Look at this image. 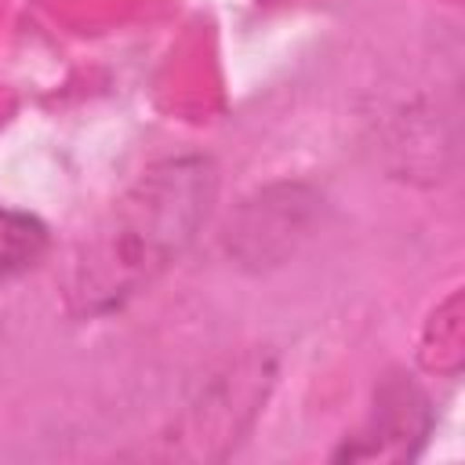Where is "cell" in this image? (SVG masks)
Wrapping results in <instances>:
<instances>
[{
	"label": "cell",
	"instance_id": "6da1fadb",
	"mask_svg": "<svg viewBox=\"0 0 465 465\" xmlns=\"http://www.w3.org/2000/svg\"><path fill=\"white\" fill-rule=\"evenodd\" d=\"M214 196L218 171L207 156L149 167L80 243L69 272V309L76 316H102L145 291L189 251Z\"/></svg>",
	"mask_w": 465,
	"mask_h": 465
},
{
	"label": "cell",
	"instance_id": "7a4b0ae2",
	"mask_svg": "<svg viewBox=\"0 0 465 465\" xmlns=\"http://www.w3.org/2000/svg\"><path fill=\"white\" fill-rule=\"evenodd\" d=\"M272 360L262 352L240 356L222 374H214L171 421L167 432H160V458H189L207 461L229 454L236 440L251 429L254 414L265 403V392L272 385Z\"/></svg>",
	"mask_w": 465,
	"mask_h": 465
},
{
	"label": "cell",
	"instance_id": "3957f363",
	"mask_svg": "<svg viewBox=\"0 0 465 465\" xmlns=\"http://www.w3.org/2000/svg\"><path fill=\"white\" fill-rule=\"evenodd\" d=\"M320 196L305 185H269L240 203L229 222L225 247L247 269L283 265L312 232Z\"/></svg>",
	"mask_w": 465,
	"mask_h": 465
},
{
	"label": "cell",
	"instance_id": "277c9868",
	"mask_svg": "<svg viewBox=\"0 0 465 465\" xmlns=\"http://www.w3.org/2000/svg\"><path fill=\"white\" fill-rule=\"evenodd\" d=\"M429 432V400L425 392L403 378L389 374L378 385L371 429L363 432V447L345 450L349 458H403L411 454L414 440H425Z\"/></svg>",
	"mask_w": 465,
	"mask_h": 465
},
{
	"label": "cell",
	"instance_id": "5b68a950",
	"mask_svg": "<svg viewBox=\"0 0 465 465\" xmlns=\"http://www.w3.org/2000/svg\"><path fill=\"white\" fill-rule=\"evenodd\" d=\"M47 225L25 211L0 207V283L29 272L47 254Z\"/></svg>",
	"mask_w": 465,
	"mask_h": 465
},
{
	"label": "cell",
	"instance_id": "8992f818",
	"mask_svg": "<svg viewBox=\"0 0 465 465\" xmlns=\"http://www.w3.org/2000/svg\"><path fill=\"white\" fill-rule=\"evenodd\" d=\"M461 349H465V327H461V294L454 291L436 316L429 320L425 341H421V360L436 374H454L461 367Z\"/></svg>",
	"mask_w": 465,
	"mask_h": 465
}]
</instances>
